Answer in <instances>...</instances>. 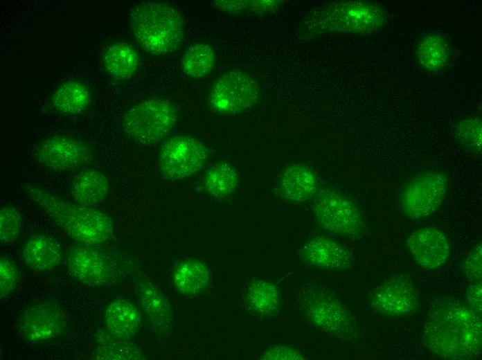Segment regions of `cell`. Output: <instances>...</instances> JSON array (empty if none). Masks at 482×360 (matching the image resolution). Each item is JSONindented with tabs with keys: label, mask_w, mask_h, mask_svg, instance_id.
<instances>
[{
	"label": "cell",
	"mask_w": 482,
	"mask_h": 360,
	"mask_svg": "<svg viewBox=\"0 0 482 360\" xmlns=\"http://www.w3.org/2000/svg\"><path fill=\"white\" fill-rule=\"evenodd\" d=\"M422 333L427 349L442 359L471 360L481 354V317L459 300L434 303L426 316Z\"/></svg>",
	"instance_id": "1"
},
{
	"label": "cell",
	"mask_w": 482,
	"mask_h": 360,
	"mask_svg": "<svg viewBox=\"0 0 482 360\" xmlns=\"http://www.w3.org/2000/svg\"><path fill=\"white\" fill-rule=\"evenodd\" d=\"M23 190L28 199L77 242L96 246L111 237L113 222L105 213L93 207L69 203L31 183H26Z\"/></svg>",
	"instance_id": "2"
},
{
	"label": "cell",
	"mask_w": 482,
	"mask_h": 360,
	"mask_svg": "<svg viewBox=\"0 0 482 360\" xmlns=\"http://www.w3.org/2000/svg\"><path fill=\"white\" fill-rule=\"evenodd\" d=\"M130 24L138 44L154 55L174 53L184 40L183 17L166 2L147 1L136 5L130 14Z\"/></svg>",
	"instance_id": "3"
},
{
	"label": "cell",
	"mask_w": 482,
	"mask_h": 360,
	"mask_svg": "<svg viewBox=\"0 0 482 360\" xmlns=\"http://www.w3.org/2000/svg\"><path fill=\"white\" fill-rule=\"evenodd\" d=\"M388 21V12L381 4L366 1H339L316 8L306 18V35L325 33H372Z\"/></svg>",
	"instance_id": "4"
},
{
	"label": "cell",
	"mask_w": 482,
	"mask_h": 360,
	"mask_svg": "<svg viewBox=\"0 0 482 360\" xmlns=\"http://www.w3.org/2000/svg\"><path fill=\"white\" fill-rule=\"evenodd\" d=\"M296 303L305 319L316 328L346 342L359 339L356 317L327 287L304 286L296 296Z\"/></svg>",
	"instance_id": "5"
},
{
	"label": "cell",
	"mask_w": 482,
	"mask_h": 360,
	"mask_svg": "<svg viewBox=\"0 0 482 360\" xmlns=\"http://www.w3.org/2000/svg\"><path fill=\"white\" fill-rule=\"evenodd\" d=\"M177 118L175 107L163 99L141 101L123 116L122 127L128 137L143 145L163 140L173 129Z\"/></svg>",
	"instance_id": "6"
},
{
	"label": "cell",
	"mask_w": 482,
	"mask_h": 360,
	"mask_svg": "<svg viewBox=\"0 0 482 360\" xmlns=\"http://www.w3.org/2000/svg\"><path fill=\"white\" fill-rule=\"evenodd\" d=\"M312 212L319 225L334 235L358 240L366 231L359 207L342 193L330 188L319 190L313 197Z\"/></svg>",
	"instance_id": "7"
},
{
	"label": "cell",
	"mask_w": 482,
	"mask_h": 360,
	"mask_svg": "<svg viewBox=\"0 0 482 360\" xmlns=\"http://www.w3.org/2000/svg\"><path fill=\"white\" fill-rule=\"evenodd\" d=\"M449 187L447 175L440 170H427L407 181L399 197L403 214L411 219H422L440 209Z\"/></svg>",
	"instance_id": "8"
},
{
	"label": "cell",
	"mask_w": 482,
	"mask_h": 360,
	"mask_svg": "<svg viewBox=\"0 0 482 360\" xmlns=\"http://www.w3.org/2000/svg\"><path fill=\"white\" fill-rule=\"evenodd\" d=\"M261 89L251 75L239 70L220 75L208 93V105L216 113L237 114L253 107L260 100Z\"/></svg>",
	"instance_id": "9"
},
{
	"label": "cell",
	"mask_w": 482,
	"mask_h": 360,
	"mask_svg": "<svg viewBox=\"0 0 482 360\" xmlns=\"http://www.w3.org/2000/svg\"><path fill=\"white\" fill-rule=\"evenodd\" d=\"M17 325L25 341L39 344L62 336L68 329L69 320L57 300L45 299L24 307L19 312Z\"/></svg>",
	"instance_id": "10"
},
{
	"label": "cell",
	"mask_w": 482,
	"mask_h": 360,
	"mask_svg": "<svg viewBox=\"0 0 482 360\" xmlns=\"http://www.w3.org/2000/svg\"><path fill=\"white\" fill-rule=\"evenodd\" d=\"M368 303L377 314L389 318H400L416 314L420 301L411 278L398 273L386 278L368 294Z\"/></svg>",
	"instance_id": "11"
},
{
	"label": "cell",
	"mask_w": 482,
	"mask_h": 360,
	"mask_svg": "<svg viewBox=\"0 0 482 360\" xmlns=\"http://www.w3.org/2000/svg\"><path fill=\"white\" fill-rule=\"evenodd\" d=\"M70 276L91 287H104L118 278L119 270L114 261L95 245L76 243L66 252Z\"/></svg>",
	"instance_id": "12"
},
{
	"label": "cell",
	"mask_w": 482,
	"mask_h": 360,
	"mask_svg": "<svg viewBox=\"0 0 482 360\" xmlns=\"http://www.w3.org/2000/svg\"><path fill=\"white\" fill-rule=\"evenodd\" d=\"M208 157L206 147L197 139L184 135L168 138L159 156V166L168 179L188 177L198 172Z\"/></svg>",
	"instance_id": "13"
},
{
	"label": "cell",
	"mask_w": 482,
	"mask_h": 360,
	"mask_svg": "<svg viewBox=\"0 0 482 360\" xmlns=\"http://www.w3.org/2000/svg\"><path fill=\"white\" fill-rule=\"evenodd\" d=\"M34 154L38 163L54 172L74 170L93 158V151L87 143L62 134H53L43 139Z\"/></svg>",
	"instance_id": "14"
},
{
	"label": "cell",
	"mask_w": 482,
	"mask_h": 360,
	"mask_svg": "<svg viewBox=\"0 0 482 360\" xmlns=\"http://www.w3.org/2000/svg\"><path fill=\"white\" fill-rule=\"evenodd\" d=\"M406 246L415 263L427 270L443 266L452 253V245L446 234L433 226H422L411 232Z\"/></svg>",
	"instance_id": "15"
},
{
	"label": "cell",
	"mask_w": 482,
	"mask_h": 360,
	"mask_svg": "<svg viewBox=\"0 0 482 360\" xmlns=\"http://www.w3.org/2000/svg\"><path fill=\"white\" fill-rule=\"evenodd\" d=\"M300 255L307 264L327 271H343L352 263V255L347 248L323 236L307 241L301 249Z\"/></svg>",
	"instance_id": "16"
},
{
	"label": "cell",
	"mask_w": 482,
	"mask_h": 360,
	"mask_svg": "<svg viewBox=\"0 0 482 360\" xmlns=\"http://www.w3.org/2000/svg\"><path fill=\"white\" fill-rule=\"evenodd\" d=\"M413 52L418 65L431 75H436L452 64L455 51L451 42L440 31L425 33L416 42Z\"/></svg>",
	"instance_id": "17"
},
{
	"label": "cell",
	"mask_w": 482,
	"mask_h": 360,
	"mask_svg": "<svg viewBox=\"0 0 482 360\" xmlns=\"http://www.w3.org/2000/svg\"><path fill=\"white\" fill-rule=\"evenodd\" d=\"M143 312L154 332L159 336L168 334L172 330V307L162 291L147 279H142L136 286Z\"/></svg>",
	"instance_id": "18"
},
{
	"label": "cell",
	"mask_w": 482,
	"mask_h": 360,
	"mask_svg": "<svg viewBox=\"0 0 482 360\" xmlns=\"http://www.w3.org/2000/svg\"><path fill=\"white\" fill-rule=\"evenodd\" d=\"M21 257L29 269L48 272L61 263L62 249L54 237L46 233H37L29 236L24 242Z\"/></svg>",
	"instance_id": "19"
},
{
	"label": "cell",
	"mask_w": 482,
	"mask_h": 360,
	"mask_svg": "<svg viewBox=\"0 0 482 360\" xmlns=\"http://www.w3.org/2000/svg\"><path fill=\"white\" fill-rule=\"evenodd\" d=\"M318 187V179L314 172L301 163L287 166L278 181L280 195L292 203H303L313 199L319 190Z\"/></svg>",
	"instance_id": "20"
},
{
	"label": "cell",
	"mask_w": 482,
	"mask_h": 360,
	"mask_svg": "<svg viewBox=\"0 0 482 360\" xmlns=\"http://www.w3.org/2000/svg\"><path fill=\"white\" fill-rule=\"evenodd\" d=\"M141 314L134 303L126 299H114L106 307L104 323L108 335L129 341L138 332Z\"/></svg>",
	"instance_id": "21"
},
{
	"label": "cell",
	"mask_w": 482,
	"mask_h": 360,
	"mask_svg": "<svg viewBox=\"0 0 482 360\" xmlns=\"http://www.w3.org/2000/svg\"><path fill=\"white\" fill-rule=\"evenodd\" d=\"M109 183L107 177L94 169H86L77 174L71 184V194L77 204L93 207L107 197Z\"/></svg>",
	"instance_id": "22"
},
{
	"label": "cell",
	"mask_w": 482,
	"mask_h": 360,
	"mask_svg": "<svg viewBox=\"0 0 482 360\" xmlns=\"http://www.w3.org/2000/svg\"><path fill=\"white\" fill-rule=\"evenodd\" d=\"M102 62L106 72L116 79L130 78L136 71L139 57L133 46L126 42H114L105 51Z\"/></svg>",
	"instance_id": "23"
},
{
	"label": "cell",
	"mask_w": 482,
	"mask_h": 360,
	"mask_svg": "<svg viewBox=\"0 0 482 360\" xmlns=\"http://www.w3.org/2000/svg\"><path fill=\"white\" fill-rule=\"evenodd\" d=\"M91 101L88 87L82 82L66 80L54 91L51 103L59 113L65 115H77L87 109Z\"/></svg>",
	"instance_id": "24"
},
{
	"label": "cell",
	"mask_w": 482,
	"mask_h": 360,
	"mask_svg": "<svg viewBox=\"0 0 482 360\" xmlns=\"http://www.w3.org/2000/svg\"><path fill=\"white\" fill-rule=\"evenodd\" d=\"M209 281L210 273L207 267L195 260L182 261L172 274L175 287L186 295H195L202 291Z\"/></svg>",
	"instance_id": "25"
},
{
	"label": "cell",
	"mask_w": 482,
	"mask_h": 360,
	"mask_svg": "<svg viewBox=\"0 0 482 360\" xmlns=\"http://www.w3.org/2000/svg\"><path fill=\"white\" fill-rule=\"evenodd\" d=\"M246 300L252 310L263 316L276 314L281 303L278 287L265 279H256L249 284L246 293Z\"/></svg>",
	"instance_id": "26"
},
{
	"label": "cell",
	"mask_w": 482,
	"mask_h": 360,
	"mask_svg": "<svg viewBox=\"0 0 482 360\" xmlns=\"http://www.w3.org/2000/svg\"><path fill=\"white\" fill-rule=\"evenodd\" d=\"M215 53L212 46L198 42L190 46L181 60V67L189 77L202 79L209 75L215 64Z\"/></svg>",
	"instance_id": "27"
},
{
	"label": "cell",
	"mask_w": 482,
	"mask_h": 360,
	"mask_svg": "<svg viewBox=\"0 0 482 360\" xmlns=\"http://www.w3.org/2000/svg\"><path fill=\"white\" fill-rule=\"evenodd\" d=\"M450 132L454 141L469 153L481 157L482 121L479 115H472L454 122Z\"/></svg>",
	"instance_id": "28"
},
{
	"label": "cell",
	"mask_w": 482,
	"mask_h": 360,
	"mask_svg": "<svg viewBox=\"0 0 482 360\" xmlns=\"http://www.w3.org/2000/svg\"><path fill=\"white\" fill-rule=\"evenodd\" d=\"M239 177L235 169L226 162H220L213 165L204 178L207 191L213 196L220 198L228 197L237 188Z\"/></svg>",
	"instance_id": "29"
},
{
	"label": "cell",
	"mask_w": 482,
	"mask_h": 360,
	"mask_svg": "<svg viewBox=\"0 0 482 360\" xmlns=\"http://www.w3.org/2000/svg\"><path fill=\"white\" fill-rule=\"evenodd\" d=\"M92 359L96 360H137L145 359L141 350L128 341L114 338L109 339L94 350Z\"/></svg>",
	"instance_id": "30"
},
{
	"label": "cell",
	"mask_w": 482,
	"mask_h": 360,
	"mask_svg": "<svg viewBox=\"0 0 482 360\" xmlns=\"http://www.w3.org/2000/svg\"><path fill=\"white\" fill-rule=\"evenodd\" d=\"M22 226L20 212L14 206L6 205L0 210V241L2 244L15 242L19 237Z\"/></svg>",
	"instance_id": "31"
},
{
	"label": "cell",
	"mask_w": 482,
	"mask_h": 360,
	"mask_svg": "<svg viewBox=\"0 0 482 360\" xmlns=\"http://www.w3.org/2000/svg\"><path fill=\"white\" fill-rule=\"evenodd\" d=\"M212 6L231 14L265 12L277 8L278 1H213Z\"/></svg>",
	"instance_id": "32"
},
{
	"label": "cell",
	"mask_w": 482,
	"mask_h": 360,
	"mask_svg": "<svg viewBox=\"0 0 482 360\" xmlns=\"http://www.w3.org/2000/svg\"><path fill=\"white\" fill-rule=\"evenodd\" d=\"M19 272L15 262L6 256L0 258V298H6L17 288Z\"/></svg>",
	"instance_id": "33"
},
{
	"label": "cell",
	"mask_w": 482,
	"mask_h": 360,
	"mask_svg": "<svg viewBox=\"0 0 482 360\" xmlns=\"http://www.w3.org/2000/svg\"><path fill=\"white\" fill-rule=\"evenodd\" d=\"M482 245L479 241L467 253L462 263L465 276L471 282L481 281L482 278Z\"/></svg>",
	"instance_id": "34"
},
{
	"label": "cell",
	"mask_w": 482,
	"mask_h": 360,
	"mask_svg": "<svg viewBox=\"0 0 482 360\" xmlns=\"http://www.w3.org/2000/svg\"><path fill=\"white\" fill-rule=\"evenodd\" d=\"M261 359L268 360H302L304 355L289 345H276L268 348L260 357Z\"/></svg>",
	"instance_id": "35"
},
{
	"label": "cell",
	"mask_w": 482,
	"mask_h": 360,
	"mask_svg": "<svg viewBox=\"0 0 482 360\" xmlns=\"http://www.w3.org/2000/svg\"><path fill=\"white\" fill-rule=\"evenodd\" d=\"M465 298L467 305L479 316L482 314V283L473 281L468 285Z\"/></svg>",
	"instance_id": "36"
}]
</instances>
